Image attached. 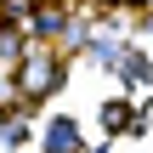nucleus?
Instances as JSON below:
<instances>
[{
  "instance_id": "f257e3e1",
  "label": "nucleus",
  "mask_w": 153,
  "mask_h": 153,
  "mask_svg": "<svg viewBox=\"0 0 153 153\" xmlns=\"http://www.w3.org/2000/svg\"><path fill=\"white\" fill-rule=\"evenodd\" d=\"M17 91L23 97L57 91V51L51 45H23V57H17Z\"/></svg>"
},
{
  "instance_id": "f03ea898",
  "label": "nucleus",
  "mask_w": 153,
  "mask_h": 153,
  "mask_svg": "<svg viewBox=\"0 0 153 153\" xmlns=\"http://www.w3.org/2000/svg\"><path fill=\"white\" fill-rule=\"evenodd\" d=\"M45 153H79V131H74V119H51V131H45Z\"/></svg>"
},
{
  "instance_id": "7ed1b4c3",
  "label": "nucleus",
  "mask_w": 153,
  "mask_h": 153,
  "mask_svg": "<svg viewBox=\"0 0 153 153\" xmlns=\"http://www.w3.org/2000/svg\"><path fill=\"white\" fill-rule=\"evenodd\" d=\"M119 79L125 85H148V57L142 51H119Z\"/></svg>"
},
{
  "instance_id": "20e7f679",
  "label": "nucleus",
  "mask_w": 153,
  "mask_h": 153,
  "mask_svg": "<svg viewBox=\"0 0 153 153\" xmlns=\"http://www.w3.org/2000/svg\"><path fill=\"white\" fill-rule=\"evenodd\" d=\"M102 125H108V131H136V108L108 102V108H102Z\"/></svg>"
},
{
  "instance_id": "39448f33",
  "label": "nucleus",
  "mask_w": 153,
  "mask_h": 153,
  "mask_svg": "<svg viewBox=\"0 0 153 153\" xmlns=\"http://www.w3.org/2000/svg\"><path fill=\"white\" fill-rule=\"evenodd\" d=\"M148 28H153V17H148Z\"/></svg>"
}]
</instances>
